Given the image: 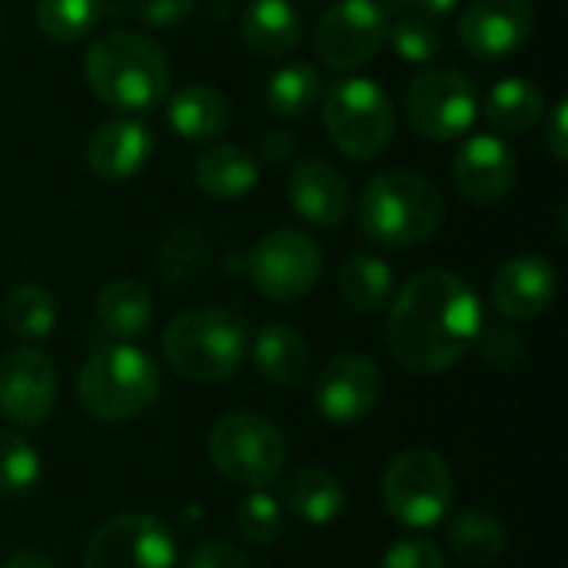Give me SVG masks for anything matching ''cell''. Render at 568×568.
<instances>
[{
	"mask_svg": "<svg viewBox=\"0 0 568 568\" xmlns=\"http://www.w3.org/2000/svg\"><path fill=\"white\" fill-rule=\"evenodd\" d=\"M483 326L479 293L449 270H426L389 303L386 343L403 369L436 376L476 346Z\"/></svg>",
	"mask_w": 568,
	"mask_h": 568,
	"instance_id": "6da1fadb",
	"label": "cell"
},
{
	"mask_svg": "<svg viewBox=\"0 0 568 568\" xmlns=\"http://www.w3.org/2000/svg\"><path fill=\"white\" fill-rule=\"evenodd\" d=\"M83 77L93 97L123 113H150L166 100L170 60L143 30H110L83 53Z\"/></svg>",
	"mask_w": 568,
	"mask_h": 568,
	"instance_id": "7a4b0ae2",
	"label": "cell"
},
{
	"mask_svg": "<svg viewBox=\"0 0 568 568\" xmlns=\"http://www.w3.org/2000/svg\"><path fill=\"white\" fill-rule=\"evenodd\" d=\"M446 220V203L436 183L416 170L376 173L356 203L363 236L386 250H409L429 243Z\"/></svg>",
	"mask_w": 568,
	"mask_h": 568,
	"instance_id": "3957f363",
	"label": "cell"
},
{
	"mask_svg": "<svg viewBox=\"0 0 568 568\" xmlns=\"http://www.w3.org/2000/svg\"><path fill=\"white\" fill-rule=\"evenodd\" d=\"M160 349L176 376L200 386H213L236 376L246 363L250 326L233 310L196 306L166 323Z\"/></svg>",
	"mask_w": 568,
	"mask_h": 568,
	"instance_id": "277c9868",
	"label": "cell"
},
{
	"mask_svg": "<svg viewBox=\"0 0 568 568\" xmlns=\"http://www.w3.org/2000/svg\"><path fill=\"white\" fill-rule=\"evenodd\" d=\"M160 366L136 343H106L93 349L77 376V399L100 423H126L146 413L160 396Z\"/></svg>",
	"mask_w": 568,
	"mask_h": 568,
	"instance_id": "5b68a950",
	"label": "cell"
},
{
	"mask_svg": "<svg viewBox=\"0 0 568 568\" xmlns=\"http://www.w3.org/2000/svg\"><path fill=\"white\" fill-rule=\"evenodd\" d=\"M320 113L329 143L359 163L383 156L396 133V113L389 93L369 77H339L323 90Z\"/></svg>",
	"mask_w": 568,
	"mask_h": 568,
	"instance_id": "8992f818",
	"label": "cell"
},
{
	"mask_svg": "<svg viewBox=\"0 0 568 568\" xmlns=\"http://www.w3.org/2000/svg\"><path fill=\"white\" fill-rule=\"evenodd\" d=\"M210 463L240 489H266L286 466V439L260 413L236 409L213 426Z\"/></svg>",
	"mask_w": 568,
	"mask_h": 568,
	"instance_id": "52a82bcc",
	"label": "cell"
},
{
	"mask_svg": "<svg viewBox=\"0 0 568 568\" xmlns=\"http://www.w3.org/2000/svg\"><path fill=\"white\" fill-rule=\"evenodd\" d=\"M456 499V483L446 459L433 449L399 453L383 476V506L406 529L439 526Z\"/></svg>",
	"mask_w": 568,
	"mask_h": 568,
	"instance_id": "ba28073f",
	"label": "cell"
},
{
	"mask_svg": "<svg viewBox=\"0 0 568 568\" xmlns=\"http://www.w3.org/2000/svg\"><path fill=\"white\" fill-rule=\"evenodd\" d=\"M403 110L423 140H459L479 116L476 83L459 70H423L409 80Z\"/></svg>",
	"mask_w": 568,
	"mask_h": 568,
	"instance_id": "9c48e42d",
	"label": "cell"
},
{
	"mask_svg": "<svg viewBox=\"0 0 568 568\" xmlns=\"http://www.w3.org/2000/svg\"><path fill=\"white\" fill-rule=\"evenodd\" d=\"M389 33V10L379 0H333L316 23L313 47L329 70H356L369 63Z\"/></svg>",
	"mask_w": 568,
	"mask_h": 568,
	"instance_id": "30bf717a",
	"label": "cell"
},
{
	"mask_svg": "<svg viewBox=\"0 0 568 568\" xmlns=\"http://www.w3.org/2000/svg\"><path fill=\"white\" fill-rule=\"evenodd\" d=\"M246 273L266 300L290 303L316 286L323 273V250L300 230H273L250 250Z\"/></svg>",
	"mask_w": 568,
	"mask_h": 568,
	"instance_id": "8fae6325",
	"label": "cell"
},
{
	"mask_svg": "<svg viewBox=\"0 0 568 568\" xmlns=\"http://www.w3.org/2000/svg\"><path fill=\"white\" fill-rule=\"evenodd\" d=\"M83 568H176V542L156 516L123 513L90 536Z\"/></svg>",
	"mask_w": 568,
	"mask_h": 568,
	"instance_id": "7c38bea8",
	"label": "cell"
},
{
	"mask_svg": "<svg viewBox=\"0 0 568 568\" xmlns=\"http://www.w3.org/2000/svg\"><path fill=\"white\" fill-rule=\"evenodd\" d=\"M57 406V369L40 349H10L0 356V416L10 426L33 429Z\"/></svg>",
	"mask_w": 568,
	"mask_h": 568,
	"instance_id": "4fadbf2b",
	"label": "cell"
},
{
	"mask_svg": "<svg viewBox=\"0 0 568 568\" xmlns=\"http://www.w3.org/2000/svg\"><path fill=\"white\" fill-rule=\"evenodd\" d=\"M536 27L529 0H469L459 17V43L476 60H503L526 47Z\"/></svg>",
	"mask_w": 568,
	"mask_h": 568,
	"instance_id": "5bb4252c",
	"label": "cell"
},
{
	"mask_svg": "<svg viewBox=\"0 0 568 568\" xmlns=\"http://www.w3.org/2000/svg\"><path fill=\"white\" fill-rule=\"evenodd\" d=\"M383 399V373L363 353H339L316 379L313 406L326 423L366 419Z\"/></svg>",
	"mask_w": 568,
	"mask_h": 568,
	"instance_id": "9a60e30c",
	"label": "cell"
},
{
	"mask_svg": "<svg viewBox=\"0 0 568 568\" xmlns=\"http://www.w3.org/2000/svg\"><path fill=\"white\" fill-rule=\"evenodd\" d=\"M516 153L513 146L496 136V133H476L469 136L456 160H453V176L459 193L473 203V206H496L503 203L513 186H516Z\"/></svg>",
	"mask_w": 568,
	"mask_h": 568,
	"instance_id": "2e32d148",
	"label": "cell"
},
{
	"mask_svg": "<svg viewBox=\"0 0 568 568\" xmlns=\"http://www.w3.org/2000/svg\"><path fill=\"white\" fill-rule=\"evenodd\" d=\"M556 293H559V276L546 256H516L503 263L499 273L493 276L489 300L499 316L513 323H526L549 313Z\"/></svg>",
	"mask_w": 568,
	"mask_h": 568,
	"instance_id": "e0dca14e",
	"label": "cell"
},
{
	"mask_svg": "<svg viewBox=\"0 0 568 568\" xmlns=\"http://www.w3.org/2000/svg\"><path fill=\"white\" fill-rule=\"evenodd\" d=\"M286 190H290L293 213L320 230H333L349 216V203H353L349 180L329 160L310 156L296 163Z\"/></svg>",
	"mask_w": 568,
	"mask_h": 568,
	"instance_id": "ac0fdd59",
	"label": "cell"
},
{
	"mask_svg": "<svg viewBox=\"0 0 568 568\" xmlns=\"http://www.w3.org/2000/svg\"><path fill=\"white\" fill-rule=\"evenodd\" d=\"M153 153V133L130 116H116L100 123L83 150L87 170L106 183H123L136 176Z\"/></svg>",
	"mask_w": 568,
	"mask_h": 568,
	"instance_id": "d6986e66",
	"label": "cell"
},
{
	"mask_svg": "<svg viewBox=\"0 0 568 568\" xmlns=\"http://www.w3.org/2000/svg\"><path fill=\"white\" fill-rule=\"evenodd\" d=\"M240 33L256 57H290L303 40V13L293 0H253L243 10Z\"/></svg>",
	"mask_w": 568,
	"mask_h": 568,
	"instance_id": "ffe728a7",
	"label": "cell"
},
{
	"mask_svg": "<svg viewBox=\"0 0 568 568\" xmlns=\"http://www.w3.org/2000/svg\"><path fill=\"white\" fill-rule=\"evenodd\" d=\"M233 110L230 100L206 83H190L180 87L170 103H166V123L193 143H213L230 130Z\"/></svg>",
	"mask_w": 568,
	"mask_h": 568,
	"instance_id": "44dd1931",
	"label": "cell"
},
{
	"mask_svg": "<svg viewBox=\"0 0 568 568\" xmlns=\"http://www.w3.org/2000/svg\"><path fill=\"white\" fill-rule=\"evenodd\" d=\"M193 183L210 200H240L260 183V160L236 143L210 146L193 166Z\"/></svg>",
	"mask_w": 568,
	"mask_h": 568,
	"instance_id": "7402d4cb",
	"label": "cell"
},
{
	"mask_svg": "<svg viewBox=\"0 0 568 568\" xmlns=\"http://www.w3.org/2000/svg\"><path fill=\"white\" fill-rule=\"evenodd\" d=\"M280 506H286L290 516L306 523V526H329L346 509V489L329 469L306 466L286 479Z\"/></svg>",
	"mask_w": 568,
	"mask_h": 568,
	"instance_id": "603a6c76",
	"label": "cell"
},
{
	"mask_svg": "<svg viewBox=\"0 0 568 568\" xmlns=\"http://www.w3.org/2000/svg\"><path fill=\"white\" fill-rule=\"evenodd\" d=\"M483 116L493 130L523 136L536 130V123L546 116V93L529 77H506L489 87L483 100Z\"/></svg>",
	"mask_w": 568,
	"mask_h": 568,
	"instance_id": "cb8c5ba5",
	"label": "cell"
},
{
	"mask_svg": "<svg viewBox=\"0 0 568 568\" xmlns=\"http://www.w3.org/2000/svg\"><path fill=\"white\" fill-rule=\"evenodd\" d=\"M250 349H253V363L266 383H273L280 389H293L296 383H303L306 366H310V346L293 326L266 323L250 339Z\"/></svg>",
	"mask_w": 568,
	"mask_h": 568,
	"instance_id": "d4e9b609",
	"label": "cell"
},
{
	"mask_svg": "<svg viewBox=\"0 0 568 568\" xmlns=\"http://www.w3.org/2000/svg\"><path fill=\"white\" fill-rule=\"evenodd\" d=\"M97 320H100L103 333H110L113 339L133 343L153 323V300L143 283H136L130 276L113 280L97 296Z\"/></svg>",
	"mask_w": 568,
	"mask_h": 568,
	"instance_id": "484cf974",
	"label": "cell"
},
{
	"mask_svg": "<svg viewBox=\"0 0 568 568\" xmlns=\"http://www.w3.org/2000/svg\"><path fill=\"white\" fill-rule=\"evenodd\" d=\"M339 293L353 313H383L393 303V266L373 253H353L339 270Z\"/></svg>",
	"mask_w": 568,
	"mask_h": 568,
	"instance_id": "4316f807",
	"label": "cell"
},
{
	"mask_svg": "<svg viewBox=\"0 0 568 568\" xmlns=\"http://www.w3.org/2000/svg\"><path fill=\"white\" fill-rule=\"evenodd\" d=\"M453 552L469 566H493L506 552V529L486 509H466L449 526Z\"/></svg>",
	"mask_w": 568,
	"mask_h": 568,
	"instance_id": "83f0119b",
	"label": "cell"
},
{
	"mask_svg": "<svg viewBox=\"0 0 568 568\" xmlns=\"http://www.w3.org/2000/svg\"><path fill=\"white\" fill-rule=\"evenodd\" d=\"M323 77L313 63H286L266 80V103L273 113L296 120L320 106Z\"/></svg>",
	"mask_w": 568,
	"mask_h": 568,
	"instance_id": "f1b7e54d",
	"label": "cell"
},
{
	"mask_svg": "<svg viewBox=\"0 0 568 568\" xmlns=\"http://www.w3.org/2000/svg\"><path fill=\"white\" fill-rule=\"evenodd\" d=\"M3 323L23 343H40L57 326V300L33 283H23L3 300Z\"/></svg>",
	"mask_w": 568,
	"mask_h": 568,
	"instance_id": "f546056e",
	"label": "cell"
},
{
	"mask_svg": "<svg viewBox=\"0 0 568 568\" xmlns=\"http://www.w3.org/2000/svg\"><path fill=\"white\" fill-rule=\"evenodd\" d=\"M103 10H106L103 0H37L33 20L43 37L57 43H73L100 27Z\"/></svg>",
	"mask_w": 568,
	"mask_h": 568,
	"instance_id": "4dcf8cb0",
	"label": "cell"
},
{
	"mask_svg": "<svg viewBox=\"0 0 568 568\" xmlns=\"http://www.w3.org/2000/svg\"><path fill=\"white\" fill-rule=\"evenodd\" d=\"M210 250H206V236L200 226L186 223L180 230H173L156 256V270L166 283L173 286H186L193 283L203 270H206Z\"/></svg>",
	"mask_w": 568,
	"mask_h": 568,
	"instance_id": "1f68e13d",
	"label": "cell"
},
{
	"mask_svg": "<svg viewBox=\"0 0 568 568\" xmlns=\"http://www.w3.org/2000/svg\"><path fill=\"white\" fill-rule=\"evenodd\" d=\"M40 483V453L37 446L10 429H0V496L20 499L30 496Z\"/></svg>",
	"mask_w": 568,
	"mask_h": 568,
	"instance_id": "d6a6232c",
	"label": "cell"
},
{
	"mask_svg": "<svg viewBox=\"0 0 568 568\" xmlns=\"http://www.w3.org/2000/svg\"><path fill=\"white\" fill-rule=\"evenodd\" d=\"M386 40L393 43L396 57L406 63H429L443 50V33H439L436 20H429L423 13H409V10L396 23H389Z\"/></svg>",
	"mask_w": 568,
	"mask_h": 568,
	"instance_id": "836d02e7",
	"label": "cell"
},
{
	"mask_svg": "<svg viewBox=\"0 0 568 568\" xmlns=\"http://www.w3.org/2000/svg\"><path fill=\"white\" fill-rule=\"evenodd\" d=\"M283 519L286 516H283L280 499L263 489L250 493L236 509V529L253 546H273L283 536Z\"/></svg>",
	"mask_w": 568,
	"mask_h": 568,
	"instance_id": "e575fe53",
	"label": "cell"
},
{
	"mask_svg": "<svg viewBox=\"0 0 568 568\" xmlns=\"http://www.w3.org/2000/svg\"><path fill=\"white\" fill-rule=\"evenodd\" d=\"M476 343L483 346L486 363L496 366V369H516L529 356L526 336L519 329H513V326H483Z\"/></svg>",
	"mask_w": 568,
	"mask_h": 568,
	"instance_id": "d590c367",
	"label": "cell"
},
{
	"mask_svg": "<svg viewBox=\"0 0 568 568\" xmlns=\"http://www.w3.org/2000/svg\"><path fill=\"white\" fill-rule=\"evenodd\" d=\"M196 0H133V17L150 30H173L190 20Z\"/></svg>",
	"mask_w": 568,
	"mask_h": 568,
	"instance_id": "8d00e7d4",
	"label": "cell"
},
{
	"mask_svg": "<svg viewBox=\"0 0 568 568\" xmlns=\"http://www.w3.org/2000/svg\"><path fill=\"white\" fill-rule=\"evenodd\" d=\"M379 568H446V559L429 539H403L383 556Z\"/></svg>",
	"mask_w": 568,
	"mask_h": 568,
	"instance_id": "74e56055",
	"label": "cell"
},
{
	"mask_svg": "<svg viewBox=\"0 0 568 568\" xmlns=\"http://www.w3.org/2000/svg\"><path fill=\"white\" fill-rule=\"evenodd\" d=\"M186 568H250V559L243 556L240 546L233 542H203L190 559H186Z\"/></svg>",
	"mask_w": 568,
	"mask_h": 568,
	"instance_id": "f35d334b",
	"label": "cell"
},
{
	"mask_svg": "<svg viewBox=\"0 0 568 568\" xmlns=\"http://www.w3.org/2000/svg\"><path fill=\"white\" fill-rule=\"evenodd\" d=\"M542 143H546V150H549V156L556 160V163H566L568 160V100H556L552 103V110L542 116Z\"/></svg>",
	"mask_w": 568,
	"mask_h": 568,
	"instance_id": "ab89813d",
	"label": "cell"
},
{
	"mask_svg": "<svg viewBox=\"0 0 568 568\" xmlns=\"http://www.w3.org/2000/svg\"><path fill=\"white\" fill-rule=\"evenodd\" d=\"M293 150H296V140L290 133H283V130L266 133L263 143H260V156H266L270 163H283L286 156H293Z\"/></svg>",
	"mask_w": 568,
	"mask_h": 568,
	"instance_id": "60d3db41",
	"label": "cell"
},
{
	"mask_svg": "<svg viewBox=\"0 0 568 568\" xmlns=\"http://www.w3.org/2000/svg\"><path fill=\"white\" fill-rule=\"evenodd\" d=\"M0 568H57L53 559L40 549H17L13 556H7V562Z\"/></svg>",
	"mask_w": 568,
	"mask_h": 568,
	"instance_id": "b9f144b4",
	"label": "cell"
},
{
	"mask_svg": "<svg viewBox=\"0 0 568 568\" xmlns=\"http://www.w3.org/2000/svg\"><path fill=\"white\" fill-rule=\"evenodd\" d=\"M413 7L429 20H439V17H449L459 7V0H413Z\"/></svg>",
	"mask_w": 568,
	"mask_h": 568,
	"instance_id": "7bdbcfd3",
	"label": "cell"
},
{
	"mask_svg": "<svg viewBox=\"0 0 568 568\" xmlns=\"http://www.w3.org/2000/svg\"><path fill=\"white\" fill-rule=\"evenodd\" d=\"M379 3H383L386 10H389V7H396V10H409V7H413V0H379Z\"/></svg>",
	"mask_w": 568,
	"mask_h": 568,
	"instance_id": "ee69618b",
	"label": "cell"
},
{
	"mask_svg": "<svg viewBox=\"0 0 568 568\" xmlns=\"http://www.w3.org/2000/svg\"><path fill=\"white\" fill-rule=\"evenodd\" d=\"M303 3H320V0H303Z\"/></svg>",
	"mask_w": 568,
	"mask_h": 568,
	"instance_id": "f6af8a7d",
	"label": "cell"
},
{
	"mask_svg": "<svg viewBox=\"0 0 568 568\" xmlns=\"http://www.w3.org/2000/svg\"><path fill=\"white\" fill-rule=\"evenodd\" d=\"M0 30H3V17H0Z\"/></svg>",
	"mask_w": 568,
	"mask_h": 568,
	"instance_id": "bcb514c9",
	"label": "cell"
}]
</instances>
